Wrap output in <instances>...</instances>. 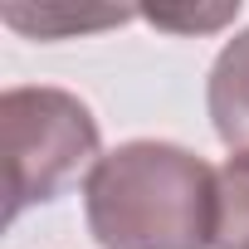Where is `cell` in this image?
Returning a JSON list of instances; mask_svg holds the SVG:
<instances>
[{"mask_svg": "<svg viewBox=\"0 0 249 249\" xmlns=\"http://www.w3.org/2000/svg\"><path fill=\"white\" fill-rule=\"evenodd\" d=\"M0 147H5V225H15L30 205L54 200L83 166H98V117L69 88H5Z\"/></svg>", "mask_w": 249, "mask_h": 249, "instance_id": "obj_2", "label": "cell"}, {"mask_svg": "<svg viewBox=\"0 0 249 249\" xmlns=\"http://www.w3.org/2000/svg\"><path fill=\"white\" fill-rule=\"evenodd\" d=\"M215 249H249V152H230V161L220 166Z\"/></svg>", "mask_w": 249, "mask_h": 249, "instance_id": "obj_4", "label": "cell"}, {"mask_svg": "<svg viewBox=\"0 0 249 249\" xmlns=\"http://www.w3.org/2000/svg\"><path fill=\"white\" fill-rule=\"evenodd\" d=\"M142 15L161 30H220L239 15V0L234 5H215V10H142Z\"/></svg>", "mask_w": 249, "mask_h": 249, "instance_id": "obj_6", "label": "cell"}, {"mask_svg": "<svg viewBox=\"0 0 249 249\" xmlns=\"http://www.w3.org/2000/svg\"><path fill=\"white\" fill-rule=\"evenodd\" d=\"M0 20L35 35V39H54V35H73V30L122 25V20H132V10H93V15H83V10H64V5H54V10H15L10 5V10H0Z\"/></svg>", "mask_w": 249, "mask_h": 249, "instance_id": "obj_5", "label": "cell"}, {"mask_svg": "<svg viewBox=\"0 0 249 249\" xmlns=\"http://www.w3.org/2000/svg\"><path fill=\"white\" fill-rule=\"evenodd\" d=\"M205 107L215 122V137L230 152H249V30H239L210 64Z\"/></svg>", "mask_w": 249, "mask_h": 249, "instance_id": "obj_3", "label": "cell"}, {"mask_svg": "<svg viewBox=\"0 0 249 249\" xmlns=\"http://www.w3.org/2000/svg\"><path fill=\"white\" fill-rule=\"evenodd\" d=\"M83 220L98 249H215L220 171L176 142H122L83 176Z\"/></svg>", "mask_w": 249, "mask_h": 249, "instance_id": "obj_1", "label": "cell"}]
</instances>
